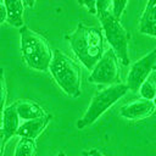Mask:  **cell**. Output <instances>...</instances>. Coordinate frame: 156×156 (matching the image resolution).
<instances>
[{
    "instance_id": "17",
    "label": "cell",
    "mask_w": 156,
    "mask_h": 156,
    "mask_svg": "<svg viewBox=\"0 0 156 156\" xmlns=\"http://www.w3.org/2000/svg\"><path fill=\"white\" fill-rule=\"evenodd\" d=\"M127 2L128 0H112V15L116 17V18H121L124 10H126V6H127Z\"/></svg>"
},
{
    "instance_id": "15",
    "label": "cell",
    "mask_w": 156,
    "mask_h": 156,
    "mask_svg": "<svg viewBox=\"0 0 156 156\" xmlns=\"http://www.w3.org/2000/svg\"><path fill=\"white\" fill-rule=\"evenodd\" d=\"M139 93L141 95L143 99H147V100H154L156 96V84L147 78L139 88Z\"/></svg>"
},
{
    "instance_id": "20",
    "label": "cell",
    "mask_w": 156,
    "mask_h": 156,
    "mask_svg": "<svg viewBox=\"0 0 156 156\" xmlns=\"http://www.w3.org/2000/svg\"><path fill=\"white\" fill-rule=\"evenodd\" d=\"M7 20V12H6V7L4 5V2H0V26Z\"/></svg>"
},
{
    "instance_id": "19",
    "label": "cell",
    "mask_w": 156,
    "mask_h": 156,
    "mask_svg": "<svg viewBox=\"0 0 156 156\" xmlns=\"http://www.w3.org/2000/svg\"><path fill=\"white\" fill-rule=\"evenodd\" d=\"M78 2L85 6L90 13L96 15V0H78Z\"/></svg>"
},
{
    "instance_id": "10",
    "label": "cell",
    "mask_w": 156,
    "mask_h": 156,
    "mask_svg": "<svg viewBox=\"0 0 156 156\" xmlns=\"http://www.w3.org/2000/svg\"><path fill=\"white\" fill-rule=\"evenodd\" d=\"M139 32L156 38V0H147L139 21Z\"/></svg>"
},
{
    "instance_id": "26",
    "label": "cell",
    "mask_w": 156,
    "mask_h": 156,
    "mask_svg": "<svg viewBox=\"0 0 156 156\" xmlns=\"http://www.w3.org/2000/svg\"><path fill=\"white\" fill-rule=\"evenodd\" d=\"M152 101H154V104H155V106H156V96H155V99H154Z\"/></svg>"
},
{
    "instance_id": "5",
    "label": "cell",
    "mask_w": 156,
    "mask_h": 156,
    "mask_svg": "<svg viewBox=\"0 0 156 156\" xmlns=\"http://www.w3.org/2000/svg\"><path fill=\"white\" fill-rule=\"evenodd\" d=\"M96 16L100 20L102 26L105 37L111 45V49L117 55L118 60L123 66L129 65V55H128V39L129 35L118 18H116L111 11L99 12Z\"/></svg>"
},
{
    "instance_id": "2",
    "label": "cell",
    "mask_w": 156,
    "mask_h": 156,
    "mask_svg": "<svg viewBox=\"0 0 156 156\" xmlns=\"http://www.w3.org/2000/svg\"><path fill=\"white\" fill-rule=\"evenodd\" d=\"M49 71L57 85L69 96L78 98L82 93V73L79 66L60 50L52 51Z\"/></svg>"
},
{
    "instance_id": "23",
    "label": "cell",
    "mask_w": 156,
    "mask_h": 156,
    "mask_svg": "<svg viewBox=\"0 0 156 156\" xmlns=\"http://www.w3.org/2000/svg\"><path fill=\"white\" fill-rule=\"evenodd\" d=\"M22 2L24 4V6L27 7H33L35 4V0H22Z\"/></svg>"
},
{
    "instance_id": "12",
    "label": "cell",
    "mask_w": 156,
    "mask_h": 156,
    "mask_svg": "<svg viewBox=\"0 0 156 156\" xmlns=\"http://www.w3.org/2000/svg\"><path fill=\"white\" fill-rule=\"evenodd\" d=\"M15 104H16V110L20 119L29 121V119L39 118L46 115L44 108L33 100H20V101H16Z\"/></svg>"
},
{
    "instance_id": "8",
    "label": "cell",
    "mask_w": 156,
    "mask_h": 156,
    "mask_svg": "<svg viewBox=\"0 0 156 156\" xmlns=\"http://www.w3.org/2000/svg\"><path fill=\"white\" fill-rule=\"evenodd\" d=\"M155 104L152 100L139 99L121 107L119 115L127 119H141L150 116L155 110Z\"/></svg>"
},
{
    "instance_id": "14",
    "label": "cell",
    "mask_w": 156,
    "mask_h": 156,
    "mask_svg": "<svg viewBox=\"0 0 156 156\" xmlns=\"http://www.w3.org/2000/svg\"><path fill=\"white\" fill-rule=\"evenodd\" d=\"M35 152H37L35 139L21 136V139L16 144L13 156H34Z\"/></svg>"
},
{
    "instance_id": "4",
    "label": "cell",
    "mask_w": 156,
    "mask_h": 156,
    "mask_svg": "<svg viewBox=\"0 0 156 156\" xmlns=\"http://www.w3.org/2000/svg\"><path fill=\"white\" fill-rule=\"evenodd\" d=\"M128 90L129 89L127 84L123 83H115L98 90L91 98V101L84 115L77 121L78 129H84L91 126L104 112H106L113 104L123 98Z\"/></svg>"
},
{
    "instance_id": "25",
    "label": "cell",
    "mask_w": 156,
    "mask_h": 156,
    "mask_svg": "<svg viewBox=\"0 0 156 156\" xmlns=\"http://www.w3.org/2000/svg\"><path fill=\"white\" fill-rule=\"evenodd\" d=\"M56 156H67V155H66L63 151H60V152H57V155H56Z\"/></svg>"
},
{
    "instance_id": "3",
    "label": "cell",
    "mask_w": 156,
    "mask_h": 156,
    "mask_svg": "<svg viewBox=\"0 0 156 156\" xmlns=\"http://www.w3.org/2000/svg\"><path fill=\"white\" fill-rule=\"evenodd\" d=\"M21 52L27 66L37 71H48L52 51L43 35L29 29L27 26L20 28Z\"/></svg>"
},
{
    "instance_id": "11",
    "label": "cell",
    "mask_w": 156,
    "mask_h": 156,
    "mask_svg": "<svg viewBox=\"0 0 156 156\" xmlns=\"http://www.w3.org/2000/svg\"><path fill=\"white\" fill-rule=\"evenodd\" d=\"M20 127V117L16 110V104H11L10 106L4 108L2 112V124H1V130L9 140L11 136H13L17 133V129Z\"/></svg>"
},
{
    "instance_id": "9",
    "label": "cell",
    "mask_w": 156,
    "mask_h": 156,
    "mask_svg": "<svg viewBox=\"0 0 156 156\" xmlns=\"http://www.w3.org/2000/svg\"><path fill=\"white\" fill-rule=\"evenodd\" d=\"M51 119V115H44L43 117L39 118H34V119H29V121H24L22 124H20L18 129H17V135L20 136H24V138H30V139H35L38 138L41 132L46 128V126L49 124Z\"/></svg>"
},
{
    "instance_id": "21",
    "label": "cell",
    "mask_w": 156,
    "mask_h": 156,
    "mask_svg": "<svg viewBox=\"0 0 156 156\" xmlns=\"http://www.w3.org/2000/svg\"><path fill=\"white\" fill-rule=\"evenodd\" d=\"M6 138L2 133V130H0V156L4 155V150H5V144H6Z\"/></svg>"
},
{
    "instance_id": "27",
    "label": "cell",
    "mask_w": 156,
    "mask_h": 156,
    "mask_svg": "<svg viewBox=\"0 0 156 156\" xmlns=\"http://www.w3.org/2000/svg\"><path fill=\"white\" fill-rule=\"evenodd\" d=\"M1 1H2V0H0V2H1Z\"/></svg>"
},
{
    "instance_id": "18",
    "label": "cell",
    "mask_w": 156,
    "mask_h": 156,
    "mask_svg": "<svg viewBox=\"0 0 156 156\" xmlns=\"http://www.w3.org/2000/svg\"><path fill=\"white\" fill-rule=\"evenodd\" d=\"M112 10V0H96V13L111 11Z\"/></svg>"
},
{
    "instance_id": "13",
    "label": "cell",
    "mask_w": 156,
    "mask_h": 156,
    "mask_svg": "<svg viewBox=\"0 0 156 156\" xmlns=\"http://www.w3.org/2000/svg\"><path fill=\"white\" fill-rule=\"evenodd\" d=\"M4 5L6 7V12H7V20L6 22H9L11 26L16 27V28H21L23 27V6L24 4L22 2V0H2Z\"/></svg>"
},
{
    "instance_id": "22",
    "label": "cell",
    "mask_w": 156,
    "mask_h": 156,
    "mask_svg": "<svg viewBox=\"0 0 156 156\" xmlns=\"http://www.w3.org/2000/svg\"><path fill=\"white\" fill-rule=\"evenodd\" d=\"M89 152H90L91 156H105V155H104L101 151H99L98 149H91Z\"/></svg>"
},
{
    "instance_id": "6",
    "label": "cell",
    "mask_w": 156,
    "mask_h": 156,
    "mask_svg": "<svg viewBox=\"0 0 156 156\" xmlns=\"http://www.w3.org/2000/svg\"><path fill=\"white\" fill-rule=\"evenodd\" d=\"M117 55L112 49H108L104 52L99 62L91 69V73L88 78L90 83L100 85H111L118 83L119 72L117 65Z\"/></svg>"
},
{
    "instance_id": "7",
    "label": "cell",
    "mask_w": 156,
    "mask_h": 156,
    "mask_svg": "<svg viewBox=\"0 0 156 156\" xmlns=\"http://www.w3.org/2000/svg\"><path fill=\"white\" fill-rule=\"evenodd\" d=\"M152 71H156V46L130 66L126 83L128 89L132 91L139 90L140 85L149 78Z\"/></svg>"
},
{
    "instance_id": "16",
    "label": "cell",
    "mask_w": 156,
    "mask_h": 156,
    "mask_svg": "<svg viewBox=\"0 0 156 156\" xmlns=\"http://www.w3.org/2000/svg\"><path fill=\"white\" fill-rule=\"evenodd\" d=\"M6 101V79H5V71L0 67V115H2L5 108Z\"/></svg>"
},
{
    "instance_id": "28",
    "label": "cell",
    "mask_w": 156,
    "mask_h": 156,
    "mask_svg": "<svg viewBox=\"0 0 156 156\" xmlns=\"http://www.w3.org/2000/svg\"><path fill=\"white\" fill-rule=\"evenodd\" d=\"M0 130H1V129H0Z\"/></svg>"
},
{
    "instance_id": "24",
    "label": "cell",
    "mask_w": 156,
    "mask_h": 156,
    "mask_svg": "<svg viewBox=\"0 0 156 156\" xmlns=\"http://www.w3.org/2000/svg\"><path fill=\"white\" fill-rule=\"evenodd\" d=\"M82 156H91L89 151H82Z\"/></svg>"
},
{
    "instance_id": "1",
    "label": "cell",
    "mask_w": 156,
    "mask_h": 156,
    "mask_svg": "<svg viewBox=\"0 0 156 156\" xmlns=\"http://www.w3.org/2000/svg\"><path fill=\"white\" fill-rule=\"evenodd\" d=\"M66 39L77 58L88 69H93L105 52L104 35L96 27L79 23L73 33L66 35Z\"/></svg>"
}]
</instances>
